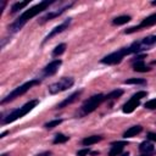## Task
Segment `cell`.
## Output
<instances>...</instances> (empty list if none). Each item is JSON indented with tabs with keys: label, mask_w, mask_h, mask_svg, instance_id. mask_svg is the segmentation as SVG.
I'll return each instance as SVG.
<instances>
[{
	"label": "cell",
	"mask_w": 156,
	"mask_h": 156,
	"mask_svg": "<svg viewBox=\"0 0 156 156\" xmlns=\"http://www.w3.org/2000/svg\"><path fill=\"white\" fill-rule=\"evenodd\" d=\"M54 2H55V1H52V0H44V1H41V2L37 4V5H34V6H32L30 9L26 10L22 15H20V17H18L16 21H13V22L9 26V30L12 32V33L18 32L20 29H22V27H23L29 20H32V18L35 17L37 15L41 13L43 11H45V10H46L50 5H52Z\"/></svg>",
	"instance_id": "6da1fadb"
},
{
	"label": "cell",
	"mask_w": 156,
	"mask_h": 156,
	"mask_svg": "<svg viewBox=\"0 0 156 156\" xmlns=\"http://www.w3.org/2000/svg\"><path fill=\"white\" fill-rule=\"evenodd\" d=\"M38 102H39L38 100H30V101H28V102L24 104L23 106L18 107V108H16V110H13V111H11L6 117L2 118L1 123H2V124H7V123H12V122L17 121L18 118H22V117L26 116L28 112H30V111L38 105Z\"/></svg>",
	"instance_id": "7a4b0ae2"
},
{
	"label": "cell",
	"mask_w": 156,
	"mask_h": 156,
	"mask_svg": "<svg viewBox=\"0 0 156 156\" xmlns=\"http://www.w3.org/2000/svg\"><path fill=\"white\" fill-rule=\"evenodd\" d=\"M38 84H40V80H39V79H32V80H29V82L23 83L22 85H20V87L15 88V89L9 94V95H6V96L1 100V105H4V104H7V102L12 101V100H15L16 98H20L21 95H23L24 93H27L30 88H33V87H35V85H38Z\"/></svg>",
	"instance_id": "3957f363"
},
{
	"label": "cell",
	"mask_w": 156,
	"mask_h": 156,
	"mask_svg": "<svg viewBox=\"0 0 156 156\" xmlns=\"http://www.w3.org/2000/svg\"><path fill=\"white\" fill-rule=\"evenodd\" d=\"M130 54H133L130 46L122 48V49H118V50L115 51V52H111V54L106 55L105 57H102V58L100 60V62L104 63V65H117V63H119V62L123 60L124 56L130 55Z\"/></svg>",
	"instance_id": "277c9868"
},
{
	"label": "cell",
	"mask_w": 156,
	"mask_h": 156,
	"mask_svg": "<svg viewBox=\"0 0 156 156\" xmlns=\"http://www.w3.org/2000/svg\"><path fill=\"white\" fill-rule=\"evenodd\" d=\"M104 101H105V95H102V94H96V95L90 96L89 99H87L83 102V105L80 107L82 115H88V113L95 111L100 106V104Z\"/></svg>",
	"instance_id": "5b68a950"
},
{
	"label": "cell",
	"mask_w": 156,
	"mask_h": 156,
	"mask_svg": "<svg viewBox=\"0 0 156 156\" xmlns=\"http://www.w3.org/2000/svg\"><path fill=\"white\" fill-rule=\"evenodd\" d=\"M73 84H74V79L72 77H63L58 82H55V83L49 85V93L51 95L58 94L61 91H65V90L69 89Z\"/></svg>",
	"instance_id": "8992f818"
},
{
	"label": "cell",
	"mask_w": 156,
	"mask_h": 156,
	"mask_svg": "<svg viewBox=\"0 0 156 156\" xmlns=\"http://www.w3.org/2000/svg\"><path fill=\"white\" fill-rule=\"evenodd\" d=\"M146 96H147V91H145V90L136 91V93L123 105L122 111H123L124 113H132V112L140 105V100H141L143 98H146Z\"/></svg>",
	"instance_id": "52a82bcc"
},
{
	"label": "cell",
	"mask_w": 156,
	"mask_h": 156,
	"mask_svg": "<svg viewBox=\"0 0 156 156\" xmlns=\"http://www.w3.org/2000/svg\"><path fill=\"white\" fill-rule=\"evenodd\" d=\"M154 24H156V13H152V15H150V16H147V17H145L138 26H134V27H129V28H127L126 30H124V33L126 34H132V33H135V32H138V30H141V29H144V28H147V27H151V26H154Z\"/></svg>",
	"instance_id": "ba28073f"
},
{
	"label": "cell",
	"mask_w": 156,
	"mask_h": 156,
	"mask_svg": "<svg viewBox=\"0 0 156 156\" xmlns=\"http://www.w3.org/2000/svg\"><path fill=\"white\" fill-rule=\"evenodd\" d=\"M72 5H73V2H65L61 7H57V9H55V10H49V12H46L43 17H40L39 23H40V24H44L45 22H48V21H50V20H52V18L60 16V15L63 13L67 9H69Z\"/></svg>",
	"instance_id": "9c48e42d"
},
{
	"label": "cell",
	"mask_w": 156,
	"mask_h": 156,
	"mask_svg": "<svg viewBox=\"0 0 156 156\" xmlns=\"http://www.w3.org/2000/svg\"><path fill=\"white\" fill-rule=\"evenodd\" d=\"M71 22H72V20L71 18H67V20H65L61 24H58V26H56L55 28H52L50 32H49V34L44 38V40H43V44H45L48 40H50L51 38H54L55 35H57V34H60V33H62L63 30H66L68 27H69V24H71Z\"/></svg>",
	"instance_id": "30bf717a"
},
{
	"label": "cell",
	"mask_w": 156,
	"mask_h": 156,
	"mask_svg": "<svg viewBox=\"0 0 156 156\" xmlns=\"http://www.w3.org/2000/svg\"><path fill=\"white\" fill-rule=\"evenodd\" d=\"M61 65H62V61L60 58H56V60L51 61L50 63H48L44 67V69H43V77H50V76L55 74L58 71V68H60Z\"/></svg>",
	"instance_id": "8fae6325"
},
{
	"label": "cell",
	"mask_w": 156,
	"mask_h": 156,
	"mask_svg": "<svg viewBox=\"0 0 156 156\" xmlns=\"http://www.w3.org/2000/svg\"><path fill=\"white\" fill-rule=\"evenodd\" d=\"M128 144V141L126 140H121V141H115L111 144V149L108 151V156H119L123 151V147Z\"/></svg>",
	"instance_id": "7c38bea8"
},
{
	"label": "cell",
	"mask_w": 156,
	"mask_h": 156,
	"mask_svg": "<svg viewBox=\"0 0 156 156\" xmlns=\"http://www.w3.org/2000/svg\"><path fill=\"white\" fill-rule=\"evenodd\" d=\"M80 94H82V90H77V91H74V93H73V94H71L67 99H65L62 102H60V104L56 106V108H63V107H66V106L71 105L72 102H74V101L77 100V98H78Z\"/></svg>",
	"instance_id": "4fadbf2b"
},
{
	"label": "cell",
	"mask_w": 156,
	"mask_h": 156,
	"mask_svg": "<svg viewBox=\"0 0 156 156\" xmlns=\"http://www.w3.org/2000/svg\"><path fill=\"white\" fill-rule=\"evenodd\" d=\"M133 69L135 72H149V71H151V68L145 65L144 60H136V61H134L133 62Z\"/></svg>",
	"instance_id": "5bb4252c"
},
{
	"label": "cell",
	"mask_w": 156,
	"mask_h": 156,
	"mask_svg": "<svg viewBox=\"0 0 156 156\" xmlns=\"http://www.w3.org/2000/svg\"><path fill=\"white\" fill-rule=\"evenodd\" d=\"M141 130H143V127H141V126H133V127L128 128V129L123 133V138H124V139H127V138L135 136V135H136V134H139Z\"/></svg>",
	"instance_id": "9a60e30c"
},
{
	"label": "cell",
	"mask_w": 156,
	"mask_h": 156,
	"mask_svg": "<svg viewBox=\"0 0 156 156\" xmlns=\"http://www.w3.org/2000/svg\"><path fill=\"white\" fill-rule=\"evenodd\" d=\"M102 140V135H90V136H87L82 140V144L84 146H90L93 144H96L98 141H101Z\"/></svg>",
	"instance_id": "2e32d148"
},
{
	"label": "cell",
	"mask_w": 156,
	"mask_h": 156,
	"mask_svg": "<svg viewBox=\"0 0 156 156\" xmlns=\"http://www.w3.org/2000/svg\"><path fill=\"white\" fill-rule=\"evenodd\" d=\"M123 95V90L122 89H115L112 91H110L107 95H105V101H110V100H115L118 99Z\"/></svg>",
	"instance_id": "e0dca14e"
},
{
	"label": "cell",
	"mask_w": 156,
	"mask_h": 156,
	"mask_svg": "<svg viewBox=\"0 0 156 156\" xmlns=\"http://www.w3.org/2000/svg\"><path fill=\"white\" fill-rule=\"evenodd\" d=\"M132 18H130V16H127V15H123V16H118V17H116V18H113V21H112V23L115 24V26H122V24H126L127 22H129Z\"/></svg>",
	"instance_id": "ac0fdd59"
},
{
	"label": "cell",
	"mask_w": 156,
	"mask_h": 156,
	"mask_svg": "<svg viewBox=\"0 0 156 156\" xmlns=\"http://www.w3.org/2000/svg\"><path fill=\"white\" fill-rule=\"evenodd\" d=\"M139 150L143 152V154H150L152 150H154V145L149 141H143L140 145H139Z\"/></svg>",
	"instance_id": "d6986e66"
},
{
	"label": "cell",
	"mask_w": 156,
	"mask_h": 156,
	"mask_svg": "<svg viewBox=\"0 0 156 156\" xmlns=\"http://www.w3.org/2000/svg\"><path fill=\"white\" fill-rule=\"evenodd\" d=\"M28 4H29V1H18V2H15V4L12 5V7H11V13H15V12L22 10V9L26 7Z\"/></svg>",
	"instance_id": "ffe728a7"
},
{
	"label": "cell",
	"mask_w": 156,
	"mask_h": 156,
	"mask_svg": "<svg viewBox=\"0 0 156 156\" xmlns=\"http://www.w3.org/2000/svg\"><path fill=\"white\" fill-rule=\"evenodd\" d=\"M68 139H69V136L58 133V134H56L55 138H54V144H63V143L68 141Z\"/></svg>",
	"instance_id": "44dd1931"
},
{
	"label": "cell",
	"mask_w": 156,
	"mask_h": 156,
	"mask_svg": "<svg viewBox=\"0 0 156 156\" xmlns=\"http://www.w3.org/2000/svg\"><path fill=\"white\" fill-rule=\"evenodd\" d=\"M65 50H66V44H65V43L58 44V45L52 50V56H60V55H62V54L65 52Z\"/></svg>",
	"instance_id": "7402d4cb"
},
{
	"label": "cell",
	"mask_w": 156,
	"mask_h": 156,
	"mask_svg": "<svg viewBox=\"0 0 156 156\" xmlns=\"http://www.w3.org/2000/svg\"><path fill=\"white\" fill-rule=\"evenodd\" d=\"M124 84H140V85H144V84H146V80L143 79V78H129V79L124 80Z\"/></svg>",
	"instance_id": "603a6c76"
},
{
	"label": "cell",
	"mask_w": 156,
	"mask_h": 156,
	"mask_svg": "<svg viewBox=\"0 0 156 156\" xmlns=\"http://www.w3.org/2000/svg\"><path fill=\"white\" fill-rule=\"evenodd\" d=\"M61 123H62V119H52V121L46 122V123L44 124V127H45L46 129H52V128L57 127V126L61 124Z\"/></svg>",
	"instance_id": "cb8c5ba5"
},
{
	"label": "cell",
	"mask_w": 156,
	"mask_h": 156,
	"mask_svg": "<svg viewBox=\"0 0 156 156\" xmlns=\"http://www.w3.org/2000/svg\"><path fill=\"white\" fill-rule=\"evenodd\" d=\"M144 106L149 110H156V99H151V100L146 101Z\"/></svg>",
	"instance_id": "d4e9b609"
},
{
	"label": "cell",
	"mask_w": 156,
	"mask_h": 156,
	"mask_svg": "<svg viewBox=\"0 0 156 156\" xmlns=\"http://www.w3.org/2000/svg\"><path fill=\"white\" fill-rule=\"evenodd\" d=\"M88 154H90L89 147H85V149H82V150L77 151V156H88Z\"/></svg>",
	"instance_id": "484cf974"
},
{
	"label": "cell",
	"mask_w": 156,
	"mask_h": 156,
	"mask_svg": "<svg viewBox=\"0 0 156 156\" xmlns=\"http://www.w3.org/2000/svg\"><path fill=\"white\" fill-rule=\"evenodd\" d=\"M147 139L151 141H156V133H149L147 134Z\"/></svg>",
	"instance_id": "4316f807"
},
{
	"label": "cell",
	"mask_w": 156,
	"mask_h": 156,
	"mask_svg": "<svg viewBox=\"0 0 156 156\" xmlns=\"http://www.w3.org/2000/svg\"><path fill=\"white\" fill-rule=\"evenodd\" d=\"M38 156H50V152H44V154H40Z\"/></svg>",
	"instance_id": "83f0119b"
},
{
	"label": "cell",
	"mask_w": 156,
	"mask_h": 156,
	"mask_svg": "<svg viewBox=\"0 0 156 156\" xmlns=\"http://www.w3.org/2000/svg\"><path fill=\"white\" fill-rule=\"evenodd\" d=\"M6 134H9V132H4V133H1V134H0V138H4Z\"/></svg>",
	"instance_id": "f1b7e54d"
},
{
	"label": "cell",
	"mask_w": 156,
	"mask_h": 156,
	"mask_svg": "<svg viewBox=\"0 0 156 156\" xmlns=\"http://www.w3.org/2000/svg\"><path fill=\"white\" fill-rule=\"evenodd\" d=\"M91 155H98L99 154V151H93V152H90Z\"/></svg>",
	"instance_id": "f546056e"
},
{
	"label": "cell",
	"mask_w": 156,
	"mask_h": 156,
	"mask_svg": "<svg viewBox=\"0 0 156 156\" xmlns=\"http://www.w3.org/2000/svg\"><path fill=\"white\" fill-rule=\"evenodd\" d=\"M121 156H129V154H128V152H124V154H122Z\"/></svg>",
	"instance_id": "4dcf8cb0"
},
{
	"label": "cell",
	"mask_w": 156,
	"mask_h": 156,
	"mask_svg": "<svg viewBox=\"0 0 156 156\" xmlns=\"http://www.w3.org/2000/svg\"><path fill=\"white\" fill-rule=\"evenodd\" d=\"M140 156H151V154H143V155H140Z\"/></svg>",
	"instance_id": "1f68e13d"
},
{
	"label": "cell",
	"mask_w": 156,
	"mask_h": 156,
	"mask_svg": "<svg viewBox=\"0 0 156 156\" xmlns=\"http://www.w3.org/2000/svg\"><path fill=\"white\" fill-rule=\"evenodd\" d=\"M152 39H154V43H156V35H154V37H152Z\"/></svg>",
	"instance_id": "d6a6232c"
},
{
	"label": "cell",
	"mask_w": 156,
	"mask_h": 156,
	"mask_svg": "<svg viewBox=\"0 0 156 156\" xmlns=\"http://www.w3.org/2000/svg\"><path fill=\"white\" fill-rule=\"evenodd\" d=\"M151 4H152V5H156V1H152Z\"/></svg>",
	"instance_id": "836d02e7"
},
{
	"label": "cell",
	"mask_w": 156,
	"mask_h": 156,
	"mask_svg": "<svg viewBox=\"0 0 156 156\" xmlns=\"http://www.w3.org/2000/svg\"><path fill=\"white\" fill-rule=\"evenodd\" d=\"M1 156H7V155H5V154H4V155H1Z\"/></svg>",
	"instance_id": "e575fe53"
}]
</instances>
